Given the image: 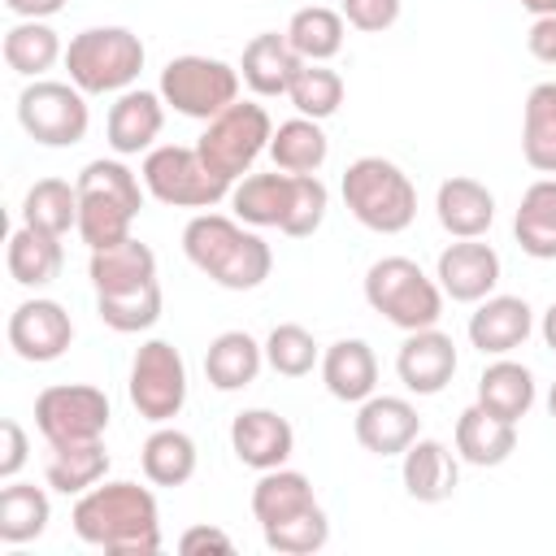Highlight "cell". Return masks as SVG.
Segmentation results:
<instances>
[{
	"label": "cell",
	"mask_w": 556,
	"mask_h": 556,
	"mask_svg": "<svg viewBox=\"0 0 556 556\" xmlns=\"http://www.w3.org/2000/svg\"><path fill=\"white\" fill-rule=\"evenodd\" d=\"M74 534L87 547L117 552V556H152L161 552V508L156 495L139 482H96L91 491L78 495L74 513Z\"/></svg>",
	"instance_id": "6da1fadb"
},
{
	"label": "cell",
	"mask_w": 556,
	"mask_h": 556,
	"mask_svg": "<svg viewBox=\"0 0 556 556\" xmlns=\"http://www.w3.org/2000/svg\"><path fill=\"white\" fill-rule=\"evenodd\" d=\"M182 252L200 274H208L226 291H252L274 269L269 243L256 230H243L239 217L222 213H195L182 226Z\"/></svg>",
	"instance_id": "7a4b0ae2"
},
{
	"label": "cell",
	"mask_w": 556,
	"mask_h": 556,
	"mask_svg": "<svg viewBox=\"0 0 556 556\" xmlns=\"http://www.w3.org/2000/svg\"><path fill=\"white\" fill-rule=\"evenodd\" d=\"M78 187V239L96 252V248H113L122 239H130V226L143 208V191L135 169L113 161V156H100V161H87L74 178Z\"/></svg>",
	"instance_id": "3957f363"
},
{
	"label": "cell",
	"mask_w": 556,
	"mask_h": 556,
	"mask_svg": "<svg viewBox=\"0 0 556 556\" xmlns=\"http://www.w3.org/2000/svg\"><path fill=\"white\" fill-rule=\"evenodd\" d=\"M339 191H343L348 213L374 235H400L417 217V187L387 156H356L343 169Z\"/></svg>",
	"instance_id": "277c9868"
},
{
	"label": "cell",
	"mask_w": 556,
	"mask_h": 556,
	"mask_svg": "<svg viewBox=\"0 0 556 556\" xmlns=\"http://www.w3.org/2000/svg\"><path fill=\"white\" fill-rule=\"evenodd\" d=\"M365 304L408 334V330L439 326L443 287L413 256H382L365 269Z\"/></svg>",
	"instance_id": "5b68a950"
},
{
	"label": "cell",
	"mask_w": 556,
	"mask_h": 556,
	"mask_svg": "<svg viewBox=\"0 0 556 556\" xmlns=\"http://www.w3.org/2000/svg\"><path fill=\"white\" fill-rule=\"evenodd\" d=\"M143 39L130 26H87L65 48L70 83L87 96L130 91V83L143 70Z\"/></svg>",
	"instance_id": "8992f818"
},
{
	"label": "cell",
	"mask_w": 556,
	"mask_h": 556,
	"mask_svg": "<svg viewBox=\"0 0 556 556\" xmlns=\"http://www.w3.org/2000/svg\"><path fill=\"white\" fill-rule=\"evenodd\" d=\"M274 139V122L265 113V104L256 100H235L230 109H222L213 122H204V135L195 139V152L204 156V165L226 178L230 187L252 169V161L261 152H269Z\"/></svg>",
	"instance_id": "52a82bcc"
},
{
	"label": "cell",
	"mask_w": 556,
	"mask_h": 556,
	"mask_svg": "<svg viewBox=\"0 0 556 556\" xmlns=\"http://www.w3.org/2000/svg\"><path fill=\"white\" fill-rule=\"evenodd\" d=\"M139 178H143L148 195L169 208H213L230 195V182L217 178L204 165V156L182 143H161V148L143 152Z\"/></svg>",
	"instance_id": "ba28073f"
},
{
	"label": "cell",
	"mask_w": 556,
	"mask_h": 556,
	"mask_svg": "<svg viewBox=\"0 0 556 556\" xmlns=\"http://www.w3.org/2000/svg\"><path fill=\"white\" fill-rule=\"evenodd\" d=\"M156 91L174 113L195 117V122H213L222 109H230L239 100V70L217 61V56L187 52L161 70Z\"/></svg>",
	"instance_id": "9c48e42d"
},
{
	"label": "cell",
	"mask_w": 556,
	"mask_h": 556,
	"mask_svg": "<svg viewBox=\"0 0 556 556\" xmlns=\"http://www.w3.org/2000/svg\"><path fill=\"white\" fill-rule=\"evenodd\" d=\"M109 395L91 382H52L35 395V430L48 447L96 443L109 430Z\"/></svg>",
	"instance_id": "30bf717a"
},
{
	"label": "cell",
	"mask_w": 556,
	"mask_h": 556,
	"mask_svg": "<svg viewBox=\"0 0 556 556\" xmlns=\"http://www.w3.org/2000/svg\"><path fill=\"white\" fill-rule=\"evenodd\" d=\"M17 122L43 148H74L87 139V126H91L87 91H78L74 83L35 78L17 96Z\"/></svg>",
	"instance_id": "8fae6325"
},
{
	"label": "cell",
	"mask_w": 556,
	"mask_h": 556,
	"mask_svg": "<svg viewBox=\"0 0 556 556\" xmlns=\"http://www.w3.org/2000/svg\"><path fill=\"white\" fill-rule=\"evenodd\" d=\"M130 404L143 421L165 426L182 413L187 404V361L169 339H148L139 343L135 361H130V378H126Z\"/></svg>",
	"instance_id": "7c38bea8"
},
{
	"label": "cell",
	"mask_w": 556,
	"mask_h": 556,
	"mask_svg": "<svg viewBox=\"0 0 556 556\" xmlns=\"http://www.w3.org/2000/svg\"><path fill=\"white\" fill-rule=\"evenodd\" d=\"M70 339H74V321L56 300L35 295L9 313V348L30 365H48V361L65 356Z\"/></svg>",
	"instance_id": "4fadbf2b"
},
{
	"label": "cell",
	"mask_w": 556,
	"mask_h": 556,
	"mask_svg": "<svg viewBox=\"0 0 556 556\" xmlns=\"http://www.w3.org/2000/svg\"><path fill=\"white\" fill-rule=\"evenodd\" d=\"M434 278H439V287H443L447 300L478 304L500 282V252L491 243H482V239H456V243H447L439 252Z\"/></svg>",
	"instance_id": "5bb4252c"
},
{
	"label": "cell",
	"mask_w": 556,
	"mask_h": 556,
	"mask_svg": "<svg viewBox=\"0 0 556 556\" xmlns=\"http://www.w3.org/2000/svg\"><path fill=\"white\" fill-rule=\"evenodd\" d=\"M352 434L374 456H404L421 434V417L404 395H369L352 417Z\"/></svg>",
	"instance_id": "9a60e30c"
},
{
	"label": "cell",
	"mask_w": 556,
	"mask_h": 556,
	"mask_svg": "<svg viewBox=\"0 0 556 556\" xmlns=\"http://www.w3.org/2000/svg\"><path fill=\"white\" fill-rule=\"evenodd\" d=\"M395 374H400L404 391L439 395L452 382V374H456V343H452V334H443L439 326L408 330V339L395 352Z\"/></svg>",
	"instance_id": "2e32d148"
},
{
	"label": "cell",
	"mask_w": 556,
	"mask_h": 556,
	"mask_svg": "<svg viewBox=\"0 0 556 556\" xmlns=\"http://www.w3.org/2000/svg\"><path fill=\"white\" fill-rule=\"evenodd\" d=\"M230 452L248 465V469H278L291 460L295 452V430L282 413L274 408H243L230 421Z\"/></svg>",
	"instance_id": "e0dca14e"
},
{
	"label": "cell",
	"mask_w": 556,
	"mask_h": 556,
	"mask_svg": "<svg viewBox=\"0 0 556 556\" xmlns=\"http://www.w3.org/2000/svg\"><path fill=\"white\" fill-rule=\"evenodd\" d=\"M161 126H165V100H161V91H143V87L117 91V100L109 104V117H104V135L117 156L152 152Z\"/></svg>",
	"instance_id": "ac0fdd59"
},
{
	"label": "cell",
	"mask_w": 556,
	"mask_h": 556,
	"mask_svg": "<svg viewBox=\"0 0 556 556\" xmlns=\"http://www.w3.org/2000/svg\"><path fill=\"white\" fill-rule=\"evenodd\" d=\"M469 343L482 356H508L513 348H521L534 330V308L521 295H486L478 300V308L469 313Z\"/></svg>",
	"instance_id": "d6986e66"
},
{
	"label": "cell",
	"mask_w": 556,
	"mask_h": 556,
	"mask_svg": "<svg viewBox=\"0 0 556 556\" xmlns=\"http://www.w3.org/2000/svg\"><path fill=\"white\" fill-rule=\"evenodd\" d=\"M400 478H404V491L417 504H443L460 486V456L447 443L417 434L408 443V452L400 456Z\"/></svg>",
	"instance_id": "ffe728a7"
},
{
	"label": "cell",
	"mask_w": 556,
	"mask_h": 556,
	"mask_svg": "<svg viewBox=\"0 0 556 556\" xmlns=\"http://www.w3.org/2000/svg\"><path fill=\"white\" fill-rule=\"evenodd\" d=\"M434 217L452 239H482L495 222V195L478 178L452 174L434 191Z\"/></svg>",
	"instance_id": "44dd1931"
},
{
	"label": "cell",
	"mask_w": 556,
	"mask_h": 556,
	"mask_svg": "<svg viewBox=\"0 0 556 556\" xmlns=\"http://www.w3.org/2000/svg\"><path fill=\"white\" fill-rule=\"evenodd\" d=\"M300 52L287 43V30H261L243 43V56H239V78L261 96V100H274V96H287L295 70H300Z\"/></svg>",
	"instance_id": "7402d4cb"
},
{
	"label": "cell",
	"mask_w": 556,
	"mask_h": 556,
	"mask_svg": "<svg viewBox=\"0 0 556 556\" xmlns=\"http://www.w3.org/2000/svg\"><path fill=\"white\" fill-rule=\"evenodd\" d=\"M295 200V174L274 169V174H243L230 187V208L243 226H287Z\"/></svg>",
	"instance_id": "603a6c76"
},
{
	"label": "cell",
	"mask_w": 556,
	"mask_h": 556,
	"mask_svg": "<svg viewBox=\"0 0 556 556\" xmlns=\"http://www.w3.org/2000/svg\"><path fill=\"white\" fill-rule=\"evenodd\" d=\"M321 382L343 404L369 400L374 387H378V356H374V348L365 339H334L321 352Z\"/></svg>",
	"instance_id": "cb8c5ba5"
},
{
	"label": "cell",
	"mask_w": 556,
	"mask_h": 556,
	"mask_svg": "<svg viewBox=\"0 0 556 556\" xmlns=\"http://www.w3.org/2000/svg\"><path fill=\"white\" fill-rule=\"evenodd\" d=\"M517 452V421H504L486 413L482 404H469L456 417V456L478 469H495Z\"/></svg>",
	"instance_id": "d4e9b609"
},
{
	"label": "cell",
	"mask_w": 556,
	"mask_h": 556,
	"mask_svg": "<svg viewBox=\"0 0 556 556\" xmlns=\"http://www.w3.org/2000/svg\"><path fill=\"white\" fill-rule=\"evenodd\" d=\"M87 278L96 287V295H113V291H135L143 282H156V252L139 239H122L113 248H96L87 261Z\"/></svg>",
	"instance_id": "484cf974"
},
{
	"label": "cell",
	"mask_w": 556,
	"mask_h": 556,
	"mask_svg": "<svg viewBox=\"0 0 556 556\" xmlns=\"http://www.w3.org/2000/svg\"><path fill=\"white\" fill-rule=\"evenodd\" d=\"M513 235H517V248L526 256L556 261V174H543L521 191Z\"/></svg>",
	"instance_id": "4316f807"
},
{
	"label": "cell",
	"mask_w": 556,
	"mask_h": 556,
	"mask_svg": "<svg viewBox=\"0 0 556 556\" xmlns=\"http://www.w3.org/2000/svg\"><path fill=\"white\" fill-rule=\"evenodd\" d=\"M265 365V343H256L248 330H222L204 352V378L217 391H243L256 382Z\"/></svg>",
	"instance_id": "83f0119b"
},
{
	"label": "cell",
	"mask_w": 556,
	"mask_h": 556,
	"mask_svg": "<svg viewBox=\"0 0 556 556\" xmlns=\"http://www.w3.org/2000/svg\"><path fill=\"white\" fill-rule=\"evenodd\" d=\"M4 265H9V278H13L17 287H48V282H56V274H61V265H65L61 235H48V230L22 222V226L9 235Z\"/></svg>",
	"instance_id": "f1b7e54d"
},
{
	"label": "cell",
	"mask_w": 556,
	"mask_h": 556,
	"mask_svg": "<svg viewBox=\"0 0 556 556\" xmlns=\"http://www.w3.org/2000/svg\"><path fill=\"white\" fill-rule=\"evenodd\" d=\"M308 508H317V495H313V482L300 469H287V465L265 469L252 486V517L261 521V530L287 521V517H300Z\"/></svg>",
	"instance_id": "f546056e"
},
{
	"label": "cell",
	"mask_w": 556,
	"mask_h": 556,
	"mask_svg": "<svg viewBox=\"0 0 556 556\" xmlns=\"http://www.w3.org/2000/svg\"><path fill=\"white\" fill-rule=\"evenodd\" d=\"M195 460H200L195 439L187 430H178V426H156L143 439V447H139V465H143V478L152 486H182V482H191Z\"/></svg>",
	"instance_id": "4dcf8cb0"
},
{
	"label": "cell",
	"mask_w": 556,
	"mask_h": 556,
	"mask_svg": "<svg viewBox=\"0 0 556 556\" xmlns=\"http://www.w3.org/2000/svg\"><path fill=\"white\" fill-rule=\"evenodd\" d=\"M478 404L504 421H521L534 408V374L508 356L491 361L478 378Z\"/></svg>",
	"instance_id": "1f68e13d"
},
{
	"label": "cell",
	"mask_w": 556,
	"mask_h": 556,
	"mask_svg": "<svg viewBox=\"0 0 556 556\" xmlns=\"http://www.w3.org/2000/svg\"><path fill=\"white\" fill-rule=\"evenodd\" d=\"M521 156L539 174H556V83H534L521 109Z\"/></svg>",
	"instance_id": "d6a6232c"
},
{
	"label": "cell",
	"mask_w": 556,
	"mask_h": 556,
	"mask_svg": "<svg viewBox=\"0 0 556 556\" xmlns=\"http://www.w3.org/2000/svg\"><path fill=\"white\" fill-rule=\"evenodd\" d=\"M269 156H274V169H287V174H317L330 156V139L321 130V122L313 117H287L278 122L274 139H269Z\"/></svg>",
	"instance_id": "836d02e7"
},
{
	"label": "cell",
	"mask_w": 556,
	"mask_h": 556,
	"mask_svg": "<svg viewBox=\"0 0 556 556\" xmlns=\"http://www.w3.org/2000/svg\"><path fill=\"white\" fill-rule=\"evenodd\" d=\"M56 61H65V48H61V35L48 26V22H30V17H17L9 30H4V65L22 78H39L43 70H52Z\"/></svg>",
	"instance_id": "e575fe53"
},
{
	"label": "cell",
	"mask_w": 556,
	"mask_h": 556,
	"mask_svg": "<svg viewBox=\"0 0 556 556\" xmlns=\"http://www.w3.org/2000/svg\"><path fill=\"white\" fill-rule=\"evenodd\" d=\"M48 517H52V500L43 486L4 482V491H0V543L17 547V543L39 539L48 530Z\"/></svg>",
	"instance_id": "d590c367"
},
{
	"label": "cell",
	"mask_w": 556,
	"mask_h": 556,
	"mask_svg": "<svg viewBox=\"0 0 556 556\" xmlns=\"http://www.w3.org/2000/svg\"><path fill=\"white\" fill-rule=\"evenodd\" d=\"M109 473V452L104 443H70V447H52L48 465H43V482L61 495H83L96 482H104Z\"/></svg>",
	"instance_id": "8d00e7d4"
},
{
	"label": "cell",
	"mask_w": 556,
	"mask_h": 556,
	"mask_svg": "<svg viewBox=\"0 0 556 556\" xmlns=\"http://www.w3.org/2000/svg\"><path fill=\"white\" fill-rule=\"evenodd\" d=\"M343 13L326 9V4H308V9H295L291 22H287V43L300 52V61H330L339 56L343 48Z\"/></svg>",
	"instance_id": "74e56055"
},
{
	"label": "cell",
	"mask_w": 556,
	"mask_h": 556,
	"mask_svg": "<svg viewBox=\"0 0 556 556\" xmlns=\"http://www.w3.org/2000/svg\"><path fill=\"white\" fill-rule=\"evenodd\" d=\"M22 222L39 226L48 235H70L78 230V187L65 178H39L22 195Z\"/></svg>",
	"instance_id": "f35d334b"
},
{
	"label": "cell",
	"mask_w": 556,
	"mask_h": 556,
	"mask_svg": "<svg viewBox=\"0 0 556 556\" xmlns=\"http://www.w3.org/2000/svg\"><path fill=\"white\" fill-rule=\"evenodd\" d=\"M287 100L295 104L300 117H313V122H326L330 113H339L343 104V78L339 70L321 65V61H304L287 87Z\"/></svg>",
	"instance_id": "ab89813d"
},
{
	"label": "cell",
	"mask_w": 556,
	"mask_h": 556,
	"mask_svg": "<svg viewBox=\"0 0 556 556\" xmlns=\"http://www.w3.org/2000/svg\"><path fill=\"white\" fill-rule=\"evenodd\" d=\"M96 313L109 330L117 334H139L148 326H156L161 317V282H143L135 291H113V295H96Z\"/></svg>",
	"instance_id": "60d3db41"
},
{
	"label": "cell",
	"mask_w": 556,
	"mask_h": 556,
	"mask_svg": "<svg viewBox=\"0 0 556 556\" xmlns=\"http://www.w3.org/2000/svg\"><path fill=\"white\" fill-rule=\"evenodd\" d=\"M265 365L282 378H304L313 374V365H321V348L300 321H278L265 334Z\"/></svg>",
	"instance_id": "b9f144b4"
},
{
	"label": "cell",
	"mask_w": 556,
	"mask_h": 556,
	"mask_svg": "<svg viewBox=\"0 0 556 556\" xmlns=\"http://www.w3.org/2000/svg\"><path fill=\"white\" fill-rule=\"evenodd\" d=\"M261 534H265V547H269V552H282V556H313V552H321V547L330 543V517H326V508L317 504V508H308V513H300V517H287V521H278V526H265Z\"/></svg>",
	"instance_id": "7bdbcfd3"
},
{
	"label": "cell",
	"mask_w": 556,
	"mask_h": 556,
	"mask_svg": "<svg viewBox=\"0 0 556 556\" xmlns=\"http://www.w3.org/2000/svg\"><path fill=\"white\" fill-rule=\"evenodd\" d=\"M326 208H330V191L317 174H295V200H291V217L282 226V235L291 239H308L321 222H326Z\"/></svg>",
	"instance_id": "ee69618b"
},
{
	"label": "cell",
	"mask_w": 556,
	"mask_h": 556,
	"mask_svg": "<svg viewBox=\"0 0 556 556\" xmlns=\"http://www.w3.org/2000/svg\"><path fill=\"white\" fill-rule=\"evenodd\" d=\"M339 13H343L348 26H356V30H365V35H378V30L395 26L400 0H343Z\"/></svg>",
	"instance_id": "f6af8a7d"
},
{
	"label": "cell",
	"mask_w": 556,
	"mask_h": 556,
	"mask_svg": "<svg viewBox=\"0 0 556 556\" xmlns=\"http://www.w3.org/2000/svg\"><path fill=\"white\" fill-rule=\"evenodd\" d=\"M0 478L4 482H13L17 478V469L26 465V452H30V443H26V430L13 421V417H4L0 421Z\"/></svg>",
	"instance_id": "bcb514c9"
},
{
	"label": "cell",
	"mask_w": 556,
	"mask_h": 556,
	"mask_svg": "<svg viewBox=\"0 0 556 556\" xmlns=\"http://www.w3.org/2000/svg\"><path fill=\"white\" fill-rule=\"evenodd\" d=\"M178 552H187V556H195V552H235V539L217 526H187L178 534Z\"/></svg>",
	"instance_id": "7dc6e473"
},
{
	"label": "cell",
	"mask_w": 556,
	"mask_h": 556,
	"mask_svg": "<svg viewBox=\"0 0 556 556\" xmlns=\"http://www.w3.org/2000/svg\"><path fill=\"white\" fill-rule=\"evenodd\" d=\"M526 48H530L534 61L556 65V17H534L530 22V35H526Z\"/></svg>",
	"instance_id": "c3c4849f"
},
{
	"label": "cell",
	"mask_w": 556,
	"mask_h": 556,
	"mask_svg": "<svg viewBox=\"0 0 556 556\" xmlns=\"http://www.w3.org/2000/svg\"><path fill=\"white\" fill-rule=\"evenodd\" d=\"M4 9L13 17H30V22H48L52 13L65 9V0H4Z\"/></svg>",
	"instance_id": "681fc988"
},
{
	"label": "cell",
	"mask_w": 556,
	"mask_h": 556,
	"mask_svg": "<svg viewBox=\"0 0 556 556\" xmlns=\"http://www.w3.org/2000/svg\"><path fill=\"white\" fill-rule=\"evenodd\" d=\"M539 330H543V343L556 352V300L547 304V313H543V326H539Z\"/></svg>",
	"instance_id": "f907efd6"
},
{
	"label": "cell",
	"mask_w": 556,
	"mask_h": 556,
	"mask_svg": "<svg viewBox=\"0 0 556 556\" xmlns=\"http://www.w3.org/2000/svg\"><path fill=\"white\" fill-rule=\"evenodd\" d=\"M521 9L534 17H556V0H521Z\"/></svg>",
	"instance_id": "816d5d0a"
},
{
	"label": "cell",
	"mask_w": 556,
	"mask_h": 556,
	"mask_svg": "<svg viewBox=\"0 0 556 556\" xmlns=\"http://www.w3.org/2000/svg\"><path fill=\"white\" fill-rule=\"evenodd\" d=\"M547 413L556 417V382H552V391H547Z\"/></svg>",
	"instance_id": "f5cc1de1"
}]
</instances>
